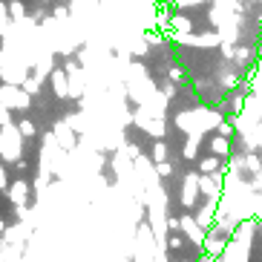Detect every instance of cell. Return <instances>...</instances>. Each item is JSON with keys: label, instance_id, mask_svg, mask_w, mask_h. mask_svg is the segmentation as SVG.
Listing matches in <instances>:
<instances>
[{"label": "cell", "instance_id": "6", "mask_svg": "<svg viewBox=\"0 0 262 262\" xmlns=\"http://www.w3.org/2000/svg\"><path fill=\"white\" fill-rule=\"evenodd\" d=\"M199 187L205 190V196H208V199H219V193H222V179H219V176H216V179L202 176L199 179Z\"/></svg>", "mask_w": 262, "mask_h": 262}, {"label": "cell", "instance_id": "5", "mask_svg": "<svg viewBox=\"0 0 262 262\" xmlns=\"http://www.w3.org/2000/svg\"><path fill=\"white\" fill-rule=\"evenodd\" d=\"M9 133V141L6 139H0V156L6 159V162H15L17 159V139H15V130L12 127H6Z\"/></svg>", "mask_w": 262, "mask_h": 262}, {"label": "cell", "instance_id": "9", "mask_svg": "<svg viewBox=\"0 0 262 262\" xmlns=\"http://www.w3.org/2000/svg\"><path fill=\"white\" fill-rule=\"evenodd\" d=\"M210 150H213V153H219V156H222V153H228V141H225V139H213Z\"/></svg>", "mask_w": 262, "mask_h": 262}, {"label": "cell", "instance_id": "7", "mask_svg": "<svg viewBox=\"0 0 262 262\" xmlns=\"http://www.w3.org/2000/svg\"><path fill=\"white\" fill-rule=\"evenodd\" d=\"M9 199L15 202V205H26V199H29V185L26 182H15V185L9 187Z\"/></svg>", "mask_w": 262, "mask_h": 262}, {"label": "cell", "instance_id": "10", "mask_svg": "<svg viewBox=\"0 0 262 262\" xmlns=\"http://www.w3.org/2000/svg\"><path fill=\"white\" fill-rule=\"evenodd\" d=\"M29 210H26V205H17V219H20V222H29Z\"/></svg>", "mask_w": 262, "mask_h": 262}, {"label": "cell", "instance_id": "2", "mask_svg": "<svg viewBox=\"0 0 262 262\" xmlns=\"http://www.w3.org/2000/svg\"><path fill=\"white\" fill-rule=\"evenodd\" d=\"M225 242H228V239L213 236V233H205L202 251H205V256H213V259H219V256H222V251H225Z\"/></svg>", "mask_w": 262, "mask_h": 262}, {"label": "cell", "instance_id": "15", "mask_svg": "<svg viewBox=\"0 0 262 262\" xmlns=\"http://www.w3.org/2000/svg\"><path fill=\"white\" fill-rule=\"evenodd\" d=\"M0 236H3V222H0Z\"/></svg>", "mask_w": 262, "mask_h": 262}, {"label": "cell", "instance_id": "11", "mask_svg": "<svg viewBox=\"0 0 262 262\" xmlns=\"http://www.w3.org/2000/svg\"><path fill=\"white\" fill-rule=\"evenodd\" d=\"M182 245H185L182 236H170V242H167V248H182Z\"/></svg>", "mask_w": 262, "mask_h": 262}, {"label": "cell", "instance_id": "8", "mask_svg": "<svg viewBox=\"0 0 262 262\" xmlns=\"http://www.w3.org/2000/svg\"><path fill=\"white\" fill-rule=\"evenodd\" d=\"M216 170H219V162H216V159H205V162H202V173H216Z\"/></svg>", "mask_w": 262, "mask_h": 262}, {"label": "cell", "instance_id": "3", "mask_svg": "<svg viewBox=\"0 0 262 262\" xmlns=\"http://www.w3.org/2000/svg\"><path fill=\"white\" fill-rule=\"evenodd\" d=\"M196 199H199V176H187L185 190H182V205H185V208H193Z\"/></svg>", "mask_w": 262, "mask_h": 262}, {"label": "cell", "instance_id": "4", "mask_svg": "<svg viewBox=\"0 0 262 262\" xmlns=\"http://www.w3.org/2000/svg\"><path fill=\"white\" fill-rule=\"evenodd\" d=\"M216 202H219V199H210L208 205L199 210V216H193V219H196V225H199L202 231H208L210 225H213V219H216Z\"/></svg>", "mask_w": 262, "mask_h": 262}, {"label": "cell", "instance_id": "12", "mask_svg": "<svg viewBox=\"0 0 262 262\" xmlns=\"http://www.w3.org/2000/svg\"><path fill=\"white\" fill-rule=\"evenodd\" d=\"M164 156H167V150H164V144H156V159H159V162H164Z\"/></svg>", "mask_w": 262, "mask_h": 262}, {"label": "cell", "instance_id": "13", "mask_svg": "<svg viewBox=\"0 0 262 262\" xmlns=\"http://www.w3.org/2000/svg\"><path fill=\"white\" fill-rule=\"evenodd\" d=\"M20 133H24V136H32V133H35V127H32L29 121H24V124H20Z\"/></svg>", "mask_w": 262, "mask_h": 262}, {"label": "cell", "instance_id": "14", "mask_svg": "<svg viewBox=\"0 0 262 262\" xmlns=\"http://www.w3.org/2000/svg\"><path fill=\"white\" fill-rule=\"evenodd\" d=\"M0 190H6V170L0 167Z\"/></svg>", "mask_w": 262, "mask_h": 262}, {"label": "cell", "instance_id": "1", "mask_svg": "<svg viewBox=\"0 0 262 262\" xmlns=\"http://www.w3.org/2000/svg\"><path fill=\"white\" fill-rule=\"evenodd\" d=\"M179 228L185 231V236L190 239L193 245H199V248H202V242H205V233H208V231H202L199 225H196V219H193V216H182V219H179Z\"/></svg>", "mask_w": 262, "mask_h": 262}]
</instances>
